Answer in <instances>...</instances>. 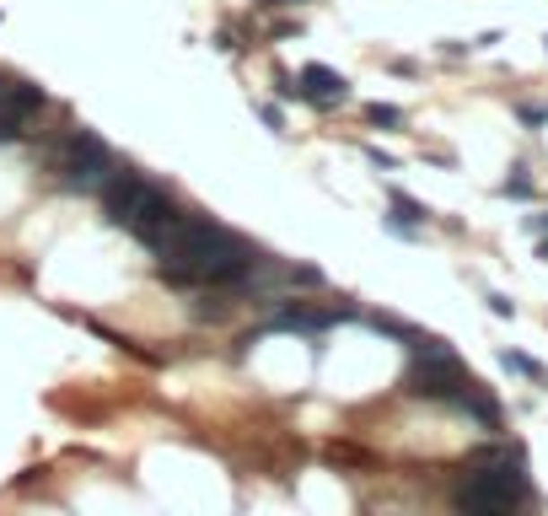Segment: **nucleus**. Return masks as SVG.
Returning <instances> with one entry per match:
<instances>
[{"label": "nucleus", "instance_id": "1", "mask_svg": "<svg viewBox=\"0 0 548 516\" xmlns=\"http://www.w3.org/2000/svg\"><path fill=\"white\" fill-rule=\"evenodd\" d=\"M151 253H156V280L178 285V291H188V285L237 291L264 264V253L253 242H242L237 232H226V226H215L204 215H188V210L151 242Z\"/></svg>", "mask_w": 548, "mask_h": 516}, {"label": "nucleus", "instance_id": "2", "mask_svg": "<svg viewBox=\"0 0 548 516\" xmlns=\"http://www.w3.org/2000/svg\"><path fill=\"white\" fill-rule=\"evenodd\" d=\"M97 194H102V215H108V226H124V232H129L135 242H145V248H151L178 215H183L178 199H172L161 183H151V178H140V172H129V167L113 172Z\"/></svg>", "mask_w": 548, "mask_h": 516}, {"label": "nucleus", "instance_id": "3", "mask_svg": "<svg viewBox=\"0 0 548 516\" xmlns=\"http://www.w3.org/2000/svg\"><path fill=\"white\" fill-rule=\"evenodd\" d=\"M54 172H59V183L70 194H97L118 172V162H113V151H108V140L97 129H75L65 140V151L54 156Z\"/></svg>", "mask_w": 548, "mask_h": 516}, {"label": "nucleus", "instance_id": "4", "mask_svg": "<svg viewBox=\"0 0 548 516\" xmlns=\"http://www.w3.org/2000/svg\"><path fill=\"white\" fill-rule=\"evenodd\" d=\"M404 388L414 393V398H436V404H457L468 388H474V377L463 372V361L447 350V345H431V350H414V366H409V377H404Z\"/></svg>", "mask_w": 548, "mask_h": 516}, {"label": "nucleus", "instance_id": "5", "mask_svg": "<svg viewBox=\"0 0 548 516\" xmlns=\"http://www.w3.org/2000/svg\"><path fill=\"white\" fill-rule=\"evenodd\" d=\"M43 86L32 81H0V145H16L27 135V118L43 113Z\"/></svg>", "mask_w": 548, "mask_h": 516}, {"label": "nucleus", "instance_id": "6", "mask_svg": "<svg viewBox=\"0 0 548 516\" xmlns=\"http://www.w3.org/2000/svg\"><path fill=\"white\" fill-rule=\"evenodd\" d=\"M296 102H312V108H334V102H350V81L328 65H301L296 75Z\"/></svg>", "mask_w": 548, "mask_h": 516}, {"label": "nucleus", "instance_id": "7", "mask_svg": "<svg viewBox=\"0 0 548 516\" xmlns=\"http://www.w3.org/2000/svg\"><path fill=\"white\" fill-rule=\"evenodd\" d=\"M344 312H307V307H280L258 334H323L328 323H339Z\"/></svg>", "mask_w": 548, "mask_h": 516}, {"label": "nucleus", "instance_id": "8", "mask_svg": "<svg viewBox=\"0 0 548 516\" xmlns=\"http://www.w3.org/2000/svg\"><path fill=\"white\" fill-rule=\"evenodd\" d=\"M393 210H398L393 221H404V226H425V221H431V210H425L420 199H409L404 188H393Z\"/></svg>", "mask_w": 548, "mask_h": 516}, {"label": "nucleus", "instance_id": "9", "mask_svg": "<svg viewBox=\"0 0 548 516\" xmlns=\"http://www.w3.org/2000/svg\"><path fill=\"white\" fill-rule=\"evenodd\" d=\"M366 118H371L377 129H398V124H404V108H393V102H371Z\"/></svg>", "mask_w": 548, "mask_h": 516}, {"label": "nucleus", "instance_id": "10", "mask_svg": "<svg viewBox=\"0 0 548 516\" xmlns=\"http://www.w3.org/2000/svg\"><path fill=\"white\" fill-rule=\"evenodd\" d=\"M506 366H511V372H522V377H538V382L548 377L538 361H527V355H517V350H506Z\"/></svg>", "mask_w": 548, "mask_h": 516}, {"label": "nucleus", "instance_id": "11", "mask_svg": "<svg viewBox=\"0 0 548 516\" xmlns=\"http://www.w3.org/2000/svg\"><path fill=\"white\" fill-rule=\"evenodd\" d=\"M274 97H285V102H296V75H285V70H280V75H274Z\"/></svg>", "mask_w": 548, "mask_h": 516}, {"label": "nucleus", "instance_id": "12", "mask_svg": "<svg viewBox=\"0 0 548 516\" xmlns=\"http://www.w3.org/2000/svg\"><path fill=\"white\" fill-rule=\"evenodd\" d=\"M366 162H371V167H382V172H393V167H398V162H393L387 151H377V145H366Z\"/></svg>", "mask_w": 548, "mask_h": 516}, {"label": "nucleus", "instance_id": "13", "mask_svg": "<svg viewBox=\"0 0 548 516\" xmlns=\"http://www.w3.org/2000/svg\"><path fill=\"white\" fill-rule=\"evenodd\" d=\"M506 194H511V199H527V194H533V183H527V178H506Z\"/></svg>", "mask_w": 548, "mask_h": 516}, {"label": "nucleus", "instance_id": "14", "mask_svg": "<svg viewBox=\"0 0 548 516\" xmlns=\"http://www.w3.org/2000/svg\"><path fill=\"white\" fill-rule=\"evenodd\" d=\"M490 312H495V318H511V312H517V307H511V302H506V296H495V291H490Z\"/></svg>", "mask_w": 548, "mask_h": 516}, {"label": "nucleus", "instance_id": "15", "mask_svg": "<svg viewBox=\"0 0 548 516\" xmlns=\"http://www.w3.org/2000/svg\"><path fill=\"white\" fill-rule=\"evenodd\" d=\"M280 5H307V0H258V11H280Z\"/></svg>", "mask_w": 548, "mask_h": 516}, {"label": "nucleus", "instance_id": "16", "mask_svg": "<svg viewBox=\"0 0 548 516\" xmlns=\"http://www.w3.org/2000/svg\"><path fill=\"white\" fill-rule=\"evenodd\" d=\"M527 226H533V232H544V237H548V215H533Z\"/></svg>", "mask_w": 548, "mask_h": 516}, {"label": "nucleus", "instance_id": "17", "mask_svg": "<svg viewBox=\"0 0 548 516\" xmlns=\"http://www.w3.org/2000/svg\"><path fill=\"white\" fill-rule=\"evenodd\" d=\"M544 258H548V237H544Z\"/></svg>", "mask_w": 548, "mask_h": 516}]
</instances>
